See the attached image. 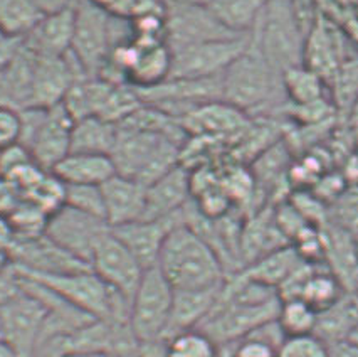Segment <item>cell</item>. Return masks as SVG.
Returning <instances> with one entry per match:
<instances>
[{
	"label": "cell",
	"mask_w": 358,
	"mask_h": 357,
	"mask_svg": "<svg viewBox=\"0 0 358 357\" xmlns=\"http://www.w3.org/2000/svg\"><path fill=\"white\" fill-rule=\"evenodd\" d=\"M138 48V57L130 73V85L135 88H150L169 80L172 71V51L166 43Z\"/></svg>",
	"instance_id": "obj_25"
},
{
	"label": "cell",
	"mask_w": 358,
	"mask_h": 357,
	"mask_svg": "<svg viewBox=\"0 0 358 357\" xmlns=\"http://www.w3.org/2000/svg\"><path fill=\"white\" fill-rule=\"evenodd\" d=\"M91 2H94L115 18L131 19L135 15L140 0H91Z\"/></svg>",
	"instance_id": "obj_37"
},
{
	"label": "cell",
	"mask_w": 358,
	"mask_h": 357,
	"mask_svg": "<svg viewBox=\"0 0 358 357\" xmlns=\"http://www.w3.org/2000/svg\"><path fill=\"white\" fill-rule=\"evenodd\" d=\"M182 221H184V211L170 218L138 219L135 223L111 227V231L133 253L141 267L147 270L157 267L166 236Z\"/></svg>",
	"instance_id": "obj_16"
},
{
	"label": "cell",
	"mask_w": 358,
	"mask_h": 357,
	"mask_svg": "<svg viewBox=\"0 0 358 357\" xmlns=\"http://www.w3.org/2000/svg\"><path fill=\"white\" fill-rule=\"evenodd\" d=\"M237 36L239 34L231 32L214 18L209 7L187 4L166 6V46L170 51L206 41L229 39Z\"/></svg>",
	"instance_id": "obj_13"
},
{
	"label": "cell",
	"mask_w": 358,
	"mask_h": 357,
	"mask_svg": "<svg viewBox=\"0 0 358 357\" xmlns=\"http://www.w3.org/2000/svg\"><path fill=\"white\" fill-rule=\"evenodd\" d=\"M187 134L202 139H227L244 134L248 127V115L227 105L222 99L202 103L192 108L180 118Z\"/></svg>",
	"instance_id": "obj_17"
},
{
	"label": "cell",
	"mask_w": 358,
	"mask_h": 357,
	"mask_svg": "<svg viewBox=\"0 0 358 357\" xmlns=\"http://www.w3.org/2000/svg\"><path fill=\"white\" fill-rule=\"evenodd\" d=\"M6 37H9V36H7V34H6V32H3V31H2V29H0V43H2V41H3V39H6Z\"/></svg>",
	"instance_id": "obj_45"
},
{
	"label": "cell",
	"mask_w": 358,
	"mask_h": 357,
	"mask_svg": "<svg viewBox=\"0 0 358 357\" xmlns=\"http://www.w3.org/2000/svg\"><path fill=\"white\" fill-rule=\"evenodd\" d=\"M224 285L226 281L219 286L203 290H175L172 315L165 339L173 337L180 332L199 329L217 305Z\"/></svg>",
	"instance_id": "obj_20"
},
{
	"label": "cell",
	"mask_w": 358,
	"mask_h": 357,
	"mask_svg": "<svg viewBox=\"0 0 358 357\" xmlns=\"http://www.w3.org/2000/svg\"><path fill=\"white\" fill-rule=\"evenodd\" d=\"M357 258H358V244H357Z\"/></svg>",
	"instance_id": "obj_47"
},
{
	"label": "cell",
	"mask_w": 358,
	"mask_h": 357,
	"mask_svg": "<svg viewBox=\"0 0 358 357\" xmlns=\"http://www.w3.org/2000/svg\"><path fill=\"white\" fill-rule=\"evenodd\" d=\"M345 39L347 32L343 31V27L323 12L305 39L303 64L318 74L328 86L335 85L341 64L347 59Z\"/></svg>",
	"instance_id": "obj_12"
},
{
	"label": "cell",
	"mask_w": 358,
	"mask_h": 357,
	"mask_svg": "<svg viewBox=\"0 0 358 357\" xmlns=\"http://www.w3.org/2000/svg\"><path fill=\"white\" fill-rule=\"evenodd\" d=\"M320 314L303 298H288L281 300L278 323L285 332L286 337L293 335L316 334L318 330Z\"/></svg>",
	"instance_id": "obj_29"
},
{
	"label": "cell",
	"mask_w": 358,
	"mask_h": 357,
	"mask_svg": "<svg viewBox=\"0 0 358 357\" xmlns=\"http://www.w3.org/2000/svg\"><path fill=\"white\" fill-rule=\"evenodd\" d=\"M249 34L206 41L172 51L170 78L206 80L220 76L249 48Z\"/></svg>",
	"instance_id": "obj_9"
},
{
	"label": "cell",
	"mask_w": 358,
	"mask_h": 357,
	"mask_svg": "<svg viewBox=\"0 0 358 357\" xmlns=\"http://www.w3.org/2000/svg\"><path fill=\"white\" fill-rule=\"evenodd\" d=\"M330 357H358V340H333L330 342Z\"/></svg>",
	"instance_id": "obj_39"
},
{
	"label": "cell",
	"mask_w": 358,
	"mask_h": 357,
	"mask_svg": "<svg viewBox=\"0 0 358 357\" xmlns=\"http://www.w3.org/2000/svg\"><path fill=\"white\" fill-rule=\"evenodd\" d=\"M282 88L291 106H305L327 98L328 85L305 64L282 71Z\"/></svg>",
	"instance_id": "obj_27"
},
{
	"label": "cell",
	"mask_w": 358,
	"mask_h": 357,
	"mask_svg": "<svg viewBox=\"0 0 358 357\" xmlns=\"http://www.w3.org/2000/svg\"><path fill=\"white\" fill-rule=\"evenodd\" d=\"M20 115H22L20 145L27 148L32 160L41 169L52 172V169L69 155L74 118L62 103L52 108H22Z\"/></svg>",
	"instance_id": "obj_5"
},
{
	"label": "cell",
	"mask_w": 358,
	"mask_h": 357,
	"mask_svg": "<svg viewBox=\"0 0 358 357\" xmlns=\"http://www.w3.org/2000/svg\"><path fill=\"white\" fill-rule=\"evenodd\" d=\"M90 265L91 270L110 288L124 295L130 300L133 293L136 292V286H138L141 275L145 272L140 261L116 238L113 231H110L99 239Z\"/></svg>",
	"instance_id": "obj_14"
},
{
	"label": "cell",
	"mask_w": 358,
	"mask_h": 357,
	"mask_svg": "<svg viewBox=\"0 0 358 357\" xmlns=\"http://www.w3.org/2000/svg\"><path fill=\"white\" fill-rule=\"evenodd\" d=\"M157 267L173 290L212 288L227 280L217 251L184 221L166 236Z\"/></svg>",
	"instance_id": "obj_1"
},
{
	"label": "cell",
	"mask_w": 358,
	"mask_h": 357,
	"mask_svg": "<svg viewBox=\"0 0 358 357\" xmlns=\"http://www.w3.org/2000/svg\"><path fill=\"white\" fill-rule=\"evenodd\" d=\"M52 174L64 186H103L116 176V167L110 155L71 152L52 169Z\"/></svg>",
	"instance_id": "obj_22"
},
{
	"label": "cell",
	"mask_w": 358,
	"mask_h": 357,
	"mask_svg": "<svg viewBox=\"0 0 358 357\" xmlns=\"http://www.w3.org/2000/svg\"><path fill=\"white\" fill-rule=\"evenodd\" d=\"M278 357H330V342L318 334L293 335L282 340Z\"/></svg>",
	"instance_id": "obj_33"
},
{
	"label": "cell",
	"mask_w": 358,
	"mask_h": 357,
	"mask_svg": "<svg viewBox=\"0 0 358 357\" xmlns=\"http://www.w3.org/2000/svg\"><path fill=\"white\" fill-rule=\"evenodd\" d=\"M22 115L19 108L0 106V152L20 145Z\"/></svg>",
	"instance_id": "obj_34"
},
{
	"label": "cell",
	"mask_w": 358,
	"mask_h": 357,
	"mask_svg": "<svg viewBox=\"0 0 358 357\" xmlns=\"http://www.w3.org/2000/svg\"><path fill=\"white\" fill-rule=\"evenodd\" d=\"M74 34V2L57 12L45 14L24 43L37 54L66 56L71 51Z\"/></svg>",
	"instance_id": "obj_21"
},
{
	"label": "cell",
	"mask_w": 358,
	"mask_h": 357,
	"mask_svg": "<svg viewBox=\"0 0 358 357\" xmlns=\"http://www.w3.org/2000/svg\"><path fill=\"white\" fill-rule=\"evenodd\" d=\"M249 39L252 48L281 74L303 64L306 36L294 14L293 0H268Z\"/></svg>",
	"instance_id": "obj_4"
},
{
	"label": "cell",
	"mask_w": 358,
	"mask_h": 357,
	"mask_svg": "<svg viewBox=\"0 0 358 357\" xmlns=\"http://www.w3.org/2000/svg\"><path fill=\"white\" fill-rule=\"evenodd\" d=\"M175 290L158 267L147 268L131 297L128 326L140 342L165 339Z\"/></svg>",
	"instance_id": "obj_7"
},
{
	"label": "cell",
	"mask_w": 358,
	"mask_h": 357,
	"mask_svg": "<svg viewBox=\"0 0 358 357\" xmlns=\"http://www.w3.org/2000/svg\"><path fill=\"white\" fill-rule=\"evenodd\" d=\"M268 0H210L209 10L224 27L239 36H248Z\"/></svg>",
	"instance_id": "obj_26"
},
{
	"label": "cell",
	"mask_w": 358,
	"mask_h": 357,
	"mask_svg": "<svg viewBox=\"0 0 358 357\" xmlns=\"http://www.w3.org/2000/svg\"><path fill=\"white\" fill-rule=\"evenodd\" d=\"M20 292H22V278L15 265L12 263L10 267L0 270V307L17 297Z\"/></svg>",
	"instance_id": "obj_36"
},
{
	"label": "cell",
	"mask_w": 358,
	"mask_h": 357,
	"mask_svg": "<svg viewBox=\"0 0 358 357\" xmlns=\"http://www.w3.org/2000/svg\"><path fill=\"white\" fill-rule=\"evenodd\" d=\"M0 357H19L15 354L14 349H12L2 337H0Z\"/></svg>",
	"instance_id": "obj_43"
},
{
	"label": "cell",
	"mask_w": 358,
	"mask_h": 357,
	"mask_svg": "<svg viewBox=\"0 0 358 357\" xmlns=\"http://www.w3.org/2000/svg\"><path fill=\"white\" fill-rule=\"evenodd\" d=\"M192 196V174L187 165L177 167L147 186V207L143 219H162L180 214Z\"/></svg>",
	"instance_id": "obj_18"
},
{
	"label": "cell",
	"mask_w": 358,
	"mask_h": 357,
	"mask_svg": "<svg viewBox=\"0 0 358 357\" xmlns=\"http://www.w3.org/2000/svg\"><path fill=\"white\" fill-rule=\"evenodd\" d=\"M44 15L32 0H0V29L10 37L26 39Z\"/></svg>",
	"instance_id": "obj_28"
},
{
	"label": "cell",
	"mask_w": 358,
	"mask_h": 357,
	"mask_svg": "<svg viewBox=\"0 0 358 357\" xmlns=\"http://www.w3.org/2000/svg\"><path fill=\"white\" fill-rule=\"evenodd\" d=\"M180 155L182 144L172 136L131 127H120L111 152L116 174L136 178L145 188L177 167Z\"/></svg>",
	"instance_id": "obj_3"
},
{
	"label": "cell",
	"mask_w": 358,
	"mask_h": 357,
	"mask_svg": "<svg viewBox=\"0 0 358 357\" xmlns=\"http://www.w3.org/2000/svg\"><path fill=\"white\" fill-rule=\"evenodd\" d=\"M44 14H51V12H57L66 7L73 6L74 0H32Z\"/></svg>",
	"instance_id": "obj_40"
},
{
	"label": "cell",
	"mask_w": 358,
	"mask_h": 357,
	"mask_svg": "<svg viewBox=\"0 0 358 357\" xmlns=\"http://www.w3.org/2000/svg\"><path fill=\"white\" fill-rule=\"evenodd\" d=\"M64 204L106 221L101 186H66Z\"/></svg>",
	"instance_id": "obj_32"
},
{
	"label": "cell",
	"mask_w": 358,
	"mask_h": 357,
	"mask_svg": "<svg viewBox=\"0 0 358 357\" xmlns=\"http://www.w3.org/2000/svg\"><path fill=\"white\" fill-rule=\"evenodd\" d=\"M120 127L99 116L76 120L71 134V152L110 155L113 152ZM69 152V153H71Z\"/></svg>",
	"instance_id": "obj_23"
},
{
	"label": "cell",
	"mask_w": 358,
	"mask_h": 357,
	"mask_svg": "<svg viewBox=\"0 0 358 357\" xmlns=\"http://www.w3.org/2000/svg\"><path fill=\"white\" fill-rule=\"evenodd\" d=\"M303 261L305 260L301 258L296 248L282 246L249 263L244 270H241V273L254 281L278 290Z\"/></svg>",
	"instance_id": "obj_24"
},
{
	"label": "cell",
	"mask_w": 358,
	"mask_h": 357,
	"mask_svg": "<svg viewBox=\"0 0 358 357\" xmlns=\"http://www.w3.org/2000/svg\"><path fill=\"white\" fill-rule=\"evenodd\" d=\"M166 340L170 357H222L217 344L199 329L180 332Z\"/></svg>",
	"instance_id": "obj_31"
},
{
	"label": "cell",
	"mask_w": 358,
	"mask_h": 357,
	"mask_svg": "<svg viewBox=\"0 0 358 357\" xmlns=\"http://www.w3.org/2000/svg\"><path fill=\"white\" fill-rule=\"evenodd\" d=\"M113 15L91 0H74L71 56L87 78H96L113 49Z\"/></svg>",
	"instance_id": "obj_8"
},
{
	"label": "cell",
	"mask_w": 358,
	"mask_h": 357,
	"mask_svg": "<svg viewBox=\"0 0 358 357\" xmlns=\"http://www.w3.org/2000/svg\"><path fill=\"white\" fill-rule=\"evenodd\" d=\"M12 263H14V260H12L10 250H7V248H0V270L10 267Z\"/></svg>",
	"instance_id": "obj_42"
},
{
	"label": "cell",
	"mask_w": 358,
	"mask_h": 357,
	"mask_svg": "<svg viewBox=\"0 0 358 357\" xmlns=\"http://www.w3.org/2000/svg\"><path fill=\"white\" fill-rule=\"evenodd\" d=\"M280 307V297L266 302H248L232 297L222 290L217 305L199 330L209 335L219 347L231 346L248 337L264 323L276 321Z\"/></svg>",
	"instance_id": "obj_6"
},
{
	"label": "cell",
	"mask_w": 358,
	"mask_h": 357,
	"mask_svg": "<svg viewBox=\"0 0 358 357\" xmlns=\"http://www.w3.org/2000/svg\"><path fill=\"white\" fill-rule=\"evenodd\" d=\"M220 80L222 102L248 116L264 115L266 110H278L288 102L282 88V74L273 68L251 43L222 73Z\"/></svg>",
	"instance_id": "obj_2"
},
{
	"label": "cell",
	"mask_w": 358,
	"mask_h": 357,
	"mask_svg": "<svg viewBox=\"0 0 358 357\" xmlns=\"http://www.w3.org/2000/svg\"><path fill=\"white\" fill-rule=\"evenodd\" d=\"M10 255L15 267L27 270V272L45 273V275L73 273L91 268L90 265L71 255L45 234L29 239H14Z\"/></svg>",
	"instance_id": "obj_15"
},
{
	"label": "cell",
	"mask_w": 358,
	"mask_h": 357,
	"mask_svg": "<svg viewBox=\"0 0 358 357\" xmlns=\"http://www.w3.org/2000/svg\"><path fill=\"white\" fill-rule=\"evenodd\" d=\"M222 349H231L229 357H278V347L256 335H248L239 342Z\"/></svg>",
	"instance_id": "obj_35"
},
{
	"label": "cell",
	"mask_w": 358,
	"mask_h": 357,
	"mask_svg": "<svg viewBox=\"0 0 358 357\" xmlns=\"http://www.w3.org/2000/svg\"><path fill=\"white\" fill-rule=\"evenodd\" d=\"M106 223L111 227L135 223L145 218L147 188L136 178L116 174L101 186Z\"/></svg>",
	"instance_id": "obj_19"
},
{
	"label": "cell",
	"mask_w": 358,
	"mask_h": 357,
	"mask_svg": "<svg viewBox=\"0 0 358 357\" xmlns=\"http://www.w3.org/2000/svg\"><path fill=\"white\" fill-rule=\"evenodd\" d=\"M299 298H303L315 310H318V314H323L335 304H338L343 298V293H341L338 278L327 272H316L313 268V272L310 273L303 285Z\"/></svg>",
	"instance_id": "obj_30"
},
{
	"label": "cell",
	"mask_w": 358,
	"mask_h": 357,
	"mask_svg": "<svg viewBox=\"0 0 358 357\" xmlns=\"http://www.w3.org/2000/svg\"><path fill=\"white\" fill-rule=\"evenodd\" d=\"M71 357H120L113 354V352H93V354H79V356H71Z\"/></svg>",
	"instance_id": "obj_44"
},
{
	"label": "cell",
	"mask_w": 358,
	"mask_h": 357,
	"mask_svg": "<svg viewBox=\"0 0 358 357\" xmlns=\"http://www.w3.org/2000/svg\"><path fill=\"white\" fill-rule=\"evenodd\" d=\"M48 309L22 288L17 297L0 307V337L19 357H34Z\"/></svg>",
	"instance_id": "obj_11"
},
{
	"label": "cell",
	"mask_w": 358,
	"mask_h": 357,
	"mask_svg": "<svg viewBox=\"0 0 358 357\" xmlns=\"http://www.w3.org/2000/svg\"><path fill=\"white\" fill-rule=\"evenodd\" d=\"M352 14H353V15H355V19H357V20H358V4H357V7H355V10H353V12H352Z\"/></svg>",
	"instance_id": "obj_46"
},
{
	"label": "cell",
	"mask_w": 358,
	"mask_h": 357,
	"mask_svg": "<svg viewBox=\"0 0 358 357\" xmlns=\"http://www.w3.org/2000/svg\"><path fill=\"white\" fill-rule=\"evenodd\" d=\"M136 357H170L169 356V340L155 339L143 340L138 344Z\"/></svg>",
	"instance_id": "obj_38"
},
{
	"label": "cell",
	"mask_w": 358,
	"mask_h": 357,
	"mask_svg": "<svg viewBox=\"0 0 358 357\" xmlns=\"http://www.w3.org/2000/svg\"><path fill=\"white\" fill-rule=\"evenodd\" d=\"M0 106H14V97H12L9 80H7L6 71L0 73Z\"/></svg>",
	"instance_id": "obj_41"
},
{
	"label": "cell",
	"mask_w": 358,
	"mask_h": 357,
	"mask_svg": "<svg viewBox=\"0 0 358 357\" xmlns=\"http://www.w3.org/2000/svg\"><path fill=\"white\" fill-rule=\"evenodd\" d=\"M110 231L111 226L105 219L94 218L64 204L49 216L44 234L71 255L90 265L99 239Z\"/></svg>",
	"instance_id": "obj_10"
}]
</instances>
